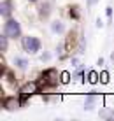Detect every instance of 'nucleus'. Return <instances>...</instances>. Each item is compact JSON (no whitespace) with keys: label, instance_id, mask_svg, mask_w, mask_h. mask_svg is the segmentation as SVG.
I'll return each instance as SVG.
<instances>
[{"label":"nucleus","instance_id":"f257e3e1","mask_svg":"<svg viewBox=\"0 0 114 121\" xmlns=\"http://www.w3.org/2000/svg\"><path fill=\"white\" fill-rule=\"evenodd\" d=\"M4 32H5V35H7V37H12V39L19 37V33H21L19 23H18V21H14V19H7L5 26H4Z\"/></svg>","mask_w":114,"mask_h":121},{"label":"nucleus","instance_id":"f03ea898","mask_svg":"<svg viewBox=\"0 0 114 121\" xmlns=\"http://www.w3.org/2000/svg\"><path fill=\"white\" fill-rule=\"evenodd\" d=\"M23 48H25L26 53H37L40 49V42L35 37H25L23 39Z\"/></svg>","mask_w":114,"mask_h":121},{"label":"nucleus","instance_id":"7ed1b4c3","mask_svg":"<svg viewBox=\"0 0 114 121\" xmlns=\"http://www.w3.org/2000/svg\"><path fill=\"white\" fill-rule=\"evenodd\" d=\"M19 93H21V97H23V98H26V97H30V95L37 93V82H26L25 86H21Z\"/></svg>","mask_w":114,"mask_h":121},{"label":"nucleus","instance_id":"20e7f679","mask_svg":"<svg viewBox=\"0 0 114 121\" xmlns=\"http://www.w3.org/2000/svg\"><path fill=\"white\" fill-rule=\"evenodd\" d=\"M0 12H2V16H5V18L11 16V12H12V2H11V0H4V2H2Z\"/></svg>","mask_w":114,"mask_h":121},{"label":"nucleus","instance_id":"39448f33","mask_svg":"<svg viewBox=\"0 0 114 121\" xmlns=\"http://www.w3.org/2000/svg\"><path fill=\"white\" fill-rule=\"evenodd\" d=\"M95 102H96V98H95V91H91V93L86 97V100H84V109H86V111H91V109L95 107Z\"/></svg>","mask_w":114,"mask_h":121},{"label":"nucleus","instance_id":"423d86ee","mask_svg":"<svg viewBox=\"0 0 114 121\" xmlns=\"http://www.w3.org/2000/svg\"><path fill=\"white\" fill-rule=\"evenodd\" d=\"M18 107H19V100L18 98L11 97V98L5 100V109L7 111H14V109H18Z\"/></svg>","mask_w":114,"mask_h":121},{"label":"nucleus","instance_id":"0eeeda50","mask_svg":"<svg viewBox=\"0 0 114 121\" xmlns=\"http://www.w3.org/2000/svg\"><path fill=\"white\" fill-rule=\"evenodd\" d=\"M14 63H16V65H18V67H19V69H25V67H26V65H28V61H26V60H25V58H16V60H14Z\"/></svg>","mask_w":114,"mask_h":121},{"label":"nucleus","instance_id":"6e6552de","mask_svg":"<svg viewBox=\"0 0 114 121\" xmlns=\"http://www.w3.org/2000/svg\"><path fill=\"white\" fill-rule=\"evenodd\" d=\"M88 81H90V82H93V84H95V82L98 81V74H96V72H93V70H91V72L88 74Z\"/></svg>","mask_w":114,"mask_h":121},{"label":"nucleus","instance_id":"1a4fd4ad","mask_svg":"<svg viewBox=\"0 0 114 121\" xmlns=\"http://www.w3.org/2000/svg\"><path fill=\"white\" fill-rule=\"evenodd\" d=\"M0 49H2V51H5V49H7V35L0 37Z\"/></svg>","mask_w":114,"mask_h":121},{"label":"nucleus","instance_id":"9d476101","mask_svg":"<svg viewBox=\"0 0 114 121\" xmlns=\"http://www.w3.org/2000/svg\"><path fill=\"white\" fill-rule=\"evenodd\" d=\"M53 32H63V25L61 23H53Z\"/></svg>","mask_w":114,"mask_h":121},{"label":"nucleus","instance_id":"9b49d317","mask_svg":"<svg viewBox=\"0 0 114 121\" xmlns=\"http://www.w3.org/2000/svg\"><path fill=\"white\" fill-rule=\"evenodd\" d=\"M61 81H63V82H69V81H70V74H69V72H63V74H61Z\"/></svg>","mask_w":114,"mask_h":121},{"label":"nucleus","instance_id":"f8f14e48","mask_svg":"<svg viewBox=\"0 0 114 121\" xmlns=\"http://www.w3.org/2000/svg\"><path fill=\"white\" fill-rule=\"evenodd\" d=\"M100 77H102V79H100L102 82H107L109 81V74L107 72H102V74H100Z\"/></svg>","mask_w":114,"mask_h":121},{"label":"nucleus","instance_id":"ddd939ff","mask_svg":"<svg viewBox=\"0 0 114 121\" xmlns=\"http://www.w3.org/2000/svg\"><path fill=\"white\" fill-rule=\"evenodd\" d=\"M96 2H98V0H88V5H95Z\"/></svg>","mask_w":114,"mask_h":121},{"label":"nucleus","instance_id":"4468645a","mask_svg":"<svg viewBox=\"0 0 114 121\" xmlns=\"http://www.w3.org/2000/svg\"><path fill=\"white\" fill-rule=\"evenodd\" d=\"M32 2H33V0H32Z\"/></svg>","mask_w":114,"mask_h":121}]
</instances>
